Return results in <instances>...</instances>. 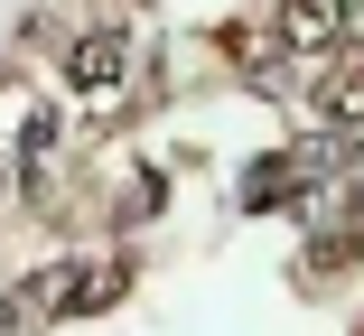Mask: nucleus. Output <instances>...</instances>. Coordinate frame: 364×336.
<instances>
[{
    "mask_svg": "<svg viewBox=\"0 0 364 336\" xmlns=\"http://www.w3.org/2000/svg\"><path fill=\"white\" fill-rule=\"evenodd\" d=\"M122 75H131V28H85L65 47V85L75 94H112Z\"/></svg>",
    "mask_w": 364,
    "mask_h": 336,
    "instance_id": "1",
    "label": "nucleus"
},
{
    "mask_svg": "<svg viewBox=\"0 0 364 336\" xmlns=\"http://www.w3.org/2000/svg\"><path fill=\"white\" fill-rule=\"evenodd\" d=\"M346 10H355V0H280L271 38H280L289 56H327V47L346 38Z\"/></svg>",
    "mask_w": 364,
    "mask_h": 336,
    "instance_id": "2",
    "label": "nucleus"
},
{
    "mask_svg": "<svg viewBox=\"0 0 364 336\" xmlns=\"http://www.w3.org/2000/svg\"><path fill=\"white\" fill-rule=\"evenodd\" d=\"M280 168H289V206H299V196H327V187L346 178V131H309V141H289Z\"/></svg>",
    "mask_w": 364,
    "mask_h": 336,
    "instance_id": "3",
    "label": "nucleus"
},
{
    "mask_svg": "<svg viewBox=\"0 0 364 336\" xmlns=\"http://www.w3.org/2000/svg\"><path fill=\"white\" fill-rule=\"evenodd\" d=\"M318 121L327 131H364V56H336L318 75Z\"/></svg>",
    "mask_w": 364,
    "mask_h": 336,
    "instance_id": "4",
    "label": "nucleus"
},
{
    "mask_svg": "<svg viewBox=\"0 0 364 336\" xmlns=\"http://www.w3.org/2000/svg\"><path fill=\"white\" fill-rule=\"evenodd\" d=\"M225 56L243 65V75H252L262 94H280V65H289V47H280L271 28H225Z\"/></svg>",
    "mask_w": 364,
    "mask_h": 336,
    "instance_id": "5",
    "label": "nucleus"
},
{
    "mask_svg": "<svg viewBox=\"0 0 364 336\" xmlns=\"http://www.w3.org/2000/svg\"><path fill=\"white\" fill-rule=\"evenodd\" d=\"M28 327H38V308H28V299H0V336H28Z\"/></svg>",
    "mask_w": 364,
    "mask_h": 336,
    "instance_id": "6",
    "label": "nucleus"
},
{
    "mask_svg": "<svg viewBox=\"0 0 364 336\" xmlns=\"http://www.w3.org/2000/svg\"><path fill=\"white\" fill-rule=\"evenodd\" d=\"M355 38H364V28H355ZM355 56H364V47H355Z\"/></svg>",
    "mask_w": 364,
    "mask_h": 336,
    "instance_id": "7",
    "label": "nucleus"
},
{
    "mask_svg": "<svg viewBox=\"0 0 364 336\" xmlns=\"http://www.w3.org/2000/svg\"><path fill=\"white\" fill-rule=\"evenodd\" d=\"M355 336H364V327H355Z\"/></svg>",
    "mask_w": 364,
    "mask_h": 336,
    "instance_id": "8",
    "label": "nucleus"
}]
</instances>
